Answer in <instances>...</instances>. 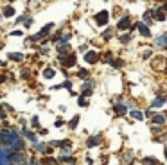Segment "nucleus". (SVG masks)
I'll list each match as a JSON object with an SVG mask.
<instances>
[{"mask_svg":"<svg viewBox=\"0 0 167 165\" xmlns=\"http://www.w3.org/2000/svg\"><path fill=\"white\" fill-rule=\"evenodd\" d=\"M11 149H0V165H9L11 163Z\"/></svg>","mask_w":167,"mask_h":165,"instance_id":"f257e3e1","label":"nucleus"},{"mask_svg":"<svg viewBox=\"0 0 167 165\" xmlns=\"http://www.w3.org/2000/svg\"><path fill=\"white\" fill-rule=\"evenodd\" d=\"M108 18H110L108 11H99V13L95 15V24H97V25H106V24H108Z\"/></svg>","mask_w":167,"mask_h":165,"instance_id":"f03ea898","label":"nucleus"},{"mask_svg":"<svg viewBox=\"0 0 167 165\" xmlns=\"http://www.w3.org/2000/svg\"><path fill=\"white\" fill-rule=\"evenodd\" d=\"M92 88H93V79H86L83 82V97H88L92 94Z\"/></svg>","mask_w":167,"mask_h":165,"instance_id":"7ed1b4c3","label":"nucleus"},{"mask_svg":"<svg viewBox=\"0 0 167 165\" xmlns=\"http://www.w3.org/2000/svg\"><path fill=\"white\" fill-rule=\"evenodd\" d=\"M61 63H63L65 68L74 67V65H76V56H74V54H68V56H65L63 59H61Z\"/></svg>","mask_w":167,"mask_h":165,"instance_id":"20e7f679","label":"nucleus"},{"mask_svg":"<svg viewBox=\"0 0 167 165\" xmlns=\"http://www.w3.org/2000/svg\"><path fill=\"white\" fill-rule=\"evenodd\" d=\"M97 59H99V54L95 52V50H90V52L85 54V61H86V63H95Z\"/></svg>","mask_w":167,"mask_h":165,"instance_id":"39448f33","label":"nucleus"},{"mask_svg":"<svg viewBox=\"0 0 167 165\" xmlns=\"http://www.w3.org/2000/svg\"><path fill=\"white\" fill-rule=\"evenodd\" d=\"M138 33L144 36V38H151V31L148 25H144V24H138Z\"/></svg>","mask_w":167,"mask_h":165,"instance_id":"423d86ee","label":"nucleus"},{"mask_svg":"<svg viewBox=\"0 0 167 165\" xmlns=\"http://www.w3.org/2000/svg\"><path fill=\"white\" fill-rule=\"evenodd\" d=\"M22 133H24V135H25V137H27V138H29L31 142H33V144H36V142H38V137H36V133L29 131L27 128H24V129H22Z\"/></svg>","mask_w":167,"mask_h":165,"instance_id":"0eeeda50","label":"nucleus"},{"mask_svg":"<svg viewBox=\"0 0 167 165\" xmlns=\"http://www.w3.org/2000/svg\"><path fill=\"white\" fill-rule=\"evenodd\" d=\"M99 144H101V137H99V135L90 137V138L86 140V146H88V147H95V146H99Z\"/></svg>","mask_w":167,"mask_h":165,"instance_id":"6e6552de","label":"nucleus"},{"mask_svg":"<svg viewBox=\"0 0 167 165\" xmlns=\"http://www.w3.org/2000/svg\"><path fill=\"white\" fill-rule=\"evenodd\" d=\"M165 99H167V97H165L164 94H158V97H156V99L153 101V104H151V106H153V108H160V106L164 104V102H165Z\"/></svg>","mask_w":167,"mask_h":165,"instance_id":"1a4fd4ad","label":"nucleus"},{"mask_svg":"<svg viewBox=\"0 0 167 165\" xmlns=\"http://www.w3.org/2000/svg\"><path fill=\"white\" fill-rule=\"evenodd\" d=\"M129 25H131V22H129V18H128V16L120 18V20H119V24H117V27H119V29H122V31H124V29H128Z\"/></svg>","mask_w":167,"mask_h":165,"instance_id":"9d476101","label":"nucleus"},{"mask_svg":"<svg viewBox=\"0 0 167 165\" xmlns=\"http://www.w3.org/2000/svg\"><path fill=\"white\" fill-rule=\"evenodd\" d=\"M113 110H115L119 115H124V113L128 111V104H122V102H117L115 106H113Z\"/></svg>","mask_w":167,"mask_h":165,"instance_id":"9b49d317","label":"nucleus"},{"mask_svg":"<svg viewBox=\"0 0 167 165\" xmlns=\"http://www.w3.org/2000/svg\"><path fill=\"white\" fill-rule=\"evenodd\" d=\"M156 45H158V47H165L167 45V34H162V36L156 38Z\"/></svg>","mask_w":167,"mask_h":165,"instance_id":"f8f14e48","label":"nucleus"},{"mask_svg":"<svg viewBox=\"0 0 167 165\" xmlns=\"http://www.w3.org/2000/svg\"><path fill=\"white\" fill-rule=\"evenodd\" d=\"M164 122H165V117H164V115H153V124H156V126H162Z\"/></svg>","mask_w":167,"mask_h":165,"instance_id":"ddd939ff","label":"nucleus"},{"mask_svg":"<svg viewBox=\"0 0 167 165\" xmlns=\"http://www.w3.org/2000/svg\"><path fill=\"white\" fill-rule=\"evenodd\" d=\"M54 76H56L54 68H45V70H43V77H45V79H52Z\"/></svg>","mask_w":167,"mask_h":165,"instance_id":"4468645a","label":"nucleus"},{"mask_svg":"<svg viewBox=\"0 0 167 165\" xmlns=\"http://www.w3.org/2000/svg\"><path fill=\"white\" fill-rule=\"evenodd\" d=\"M151 24H153V20H151V11H145V13H144V25L149 27Z\"/></svg>","mask_w":167,"mask_h":165,"instance_id":"2eb2a0df","label":"nucleus"},{"mask_svg":"<svg viewBox=\"0 0 167 165\" xmlns=\"http://www.w3.org/2000/svg\"><path fill=\"white\" fill-rule=\"evenodd\" d=\"M2 15H4L6 18H9V16H13V15H15V9H13L11 6H7V7H4V11H2Z\"/></svg>","mask_w":167,"mask_h":165,"instance_id":"dca6fc26","label":"nucleus"},{"mask_svg":"<svg viewBox=\"0 0 167 165\" xmlns=\"http://www.w3.org/2000/svg\"><path fill=\"white\" fill-rule=\"evenodd\" d=\"M77 124H79V115H76L74 119L68 122V128H70V129H76V128H77Z\"/></svg>","mask_w":167,"mask_h":165,"instance_id":"f3484780","label":"nucleus"},{"mask_svg":"<svg viewBox=\"0 0 167 165\" xmlns=\"http://www.w3.org/2000/svg\"><path fill=\"white\" fill-rule=\"evenodd\" d=\"M131 117L137 119V120H142V119H144V113H140L138 110H131Z\"/></svg>","mask_w":167,"mask_h":165,"instance_id":"a211bd4d","label":"nucleus"},{"mask_svg":"<svg viewBox=\"0 0 167 165\" xmlns=\"http://www.w3.org/2000/svg\"><path fill=\"white\" fill-rule=\"evenodd\" d=\"M34 147H36V151H40V153H45V151H47V146H45L43 142H36Z\"/></svg>","mask_w":167,"mask_h":165,"instance_id":"6ab92c4d","label":"nucleus"},{"mask_svg":"<svg viewBox=\"0 0 167 165\" xmlns=\"http://www.w3.org/2000/svg\"><path fill=\"white\" fill-rule=\"evenodd\" d=\"M142 163H144V165H158V162H156L154 158H144Z\"/></svg>","mask_w":167,"mask_h":165,"instance_id":"aec40b11","label":"nucleus"},{"mask_svg":"<svg viewBox=\"0 0 167 165\" xmlns=\"http://www.w3.org/2000/svg\"><path fill=\"white\" fill-rule=\"evenodd\" d=\"M52 29H54V24H47V25H45L43 29H41V33H43V36H45L47 33H50V31H52Z\"/></svg>","mask_w":167,"mask_h":165,"instance_id":"412c9836","label":"nucleus"},{"mask_svg":"<svg viewBox=\"0 0 167 165\" xmlns=\"http://www.w3.org/2000/svg\"><path fill=\"white\" fill-rule=\"evenodd\" d=\"M9 58H11L13 61H22L24 59V54H9Z\"/></svg>","mask_w":167,"mask_h":165,"instance_id":"4be33fe9","label":"nucleus"},{"mask_svg":"<svg viewBox=\"0 0 167 165\" xmlns=\"http://www.w3.org/2000/svg\"><path fill=\"white\" fill-rule=\"evenodd\" d=\"M111 34H113V29H106V31L102 33V38H104V40H110Z\"/></svg>","mask_w":167,"mask_h":165,"instance_id":"5701e85b","label":"nucleus"},{"mask_svg":"<svg viewBox=\"0 0 167 165\" xmlns=\"http://www.w3.org/2000/svg\"><path fill=\"white\" fill-rule=\"evenodd\" d=\"M31 124H33V128H40V119L33 117V119H31Z\"/></svg>","mask_w":167,"mask_h":165,"instance_id":"b1692460","label":"nucleus"},{"mask_svg":"<svg viewBox=\"0 0 167 165\" xmlns=\"http://www.w3.org/2000/svg\"><path fill=\"white\" fill-rule=\"evenodd\" d=\"M111 65L115 67V68H120V67H122V59H113V61H111Z\"/></svg>","mask_w":167,"mask_h":165,"instance_id":"393cba45","label":"nucleus"},{"mask_svg":"<svg viewBox=\"0 0 167 165\" xmlns=\"http://www.w3.org/2000/svg\"><path fill=\"white\" fill-rule=\"evenodd\" d=\"M129 40H131V36H129V33H128V34H122V36H120V41H122V43H128V41H129Z\"/></svg>","mask_w":167,"mask_h":165,"instance_id":"a878e982","label":"nucleus"},{"mask_svg":"<svg viewBox=\"0 0 167 165\" xmlns=\"http://www.w3.org/2000/svg\"><path fill=\"white\" fill-rule=\"evenodd\" d=\"M77 104H79V106H86V104H88V102H86V99H85V97H83V95H81V97L77 99Z\"/></svg>","mask_w":167,"mask_h":165,"instance_id":"bb28decb","label":"nucleus"},{"mask_svg":"<svg viewBox=\"0 0 167 165\" xmlns=\"http://www.w3.org/2000/svg\"><path fill=\"white\" fill-rule=\"evenodd\" d=\"M27 18H29L27 15H22V16H18V20H16V24H22V22H25Z\"/></svg>","mask_w":167,"mask_h":165,"instance_id":"cd10ccee","label":"nucleus"},{"mask_svg":"<svg viewBox=\"0 0 167 165\" xmlns=\"http://www.w3.org/2000/svg\"><path fill=\"white\" fill-rule=\"evenodd\" d=\"M77 76H79V77H86V76H88V70H79Z\"/></svg>","mask_w":167,"mask_h":165,"instance_id":"c85d7f7f","label":"nucleus"},{"mask_svg":"<svg viewBox=\"0 0 167 165\" xmlns=\"http://www.w3.org/2000/svg\"><path fill=\"white\" fill-rule=\"evenodd\" d=\"M45 165H59V163H58L54 158H50V160H47V162H45Z\"/></svg>","mask_w":167,"mask_h":165,"instance_id":"c756f323","label":"nucleus"},{"mask_svg":"<svg viewBox=\"0 0 167 165\" xmlns=\"http://www.w3.org/2000/svg\"><path fill=\"white\" fill-rule=\"evenodd\" d=\"M104 61H108V63H111V61H113V58H111V54H110V52L104 56Z\"/></svg>","mask_w":167,"mask_h":165,"instance_id":"7c9ffc66","label":"nucleus"},{"mask_svg":"<svg viewBox=\"0 0 167 165\" xmlns=\"http://www.w3.org/2000/svg\"><path fill=\"white\" fill-rule=\"evenodd\" d=\"M50 146H52V147H58V146H61V142H59V140H52Z\"/></svg>","mask_w":167,"mask_h":165,"instance_id":"2f4dec72","label":"nucleus"},{"mask_svg":"<svg viewBox=\"0 0 167 165\" xmlns=\"http://www.w3.org/2000/svg\"><path fill=\"white\" fill-rule=\"evenodd\" d=\"M63 124H65L63 120H59V119H58V120H56V124H54V126H56V128H61V126H63Z\"/></svg>","mask_w":167,"mask_h":165,"instance_id":"473e14b6","label":"nucleus"},{"mask_svg":"<svg viewBox=\"0 0 167 165\" xmlns=\"http://www.w3.org/2000/svg\"><path fill=\"white\" fill-rule=\"evenodd\" d=\"M11 36H22V31H13Z\"/></svg>","mask_w":167,"mask_h":165,"instance_id":"72a5a7b5","label":"nucleus"},{"mask_svg":"<svg viewBox=\"0 0 167 165\" xmlns=\"http://www.w3.org/2000/svg\"><path fill=\"white\" fill-rule=\"evenodd\" d=\"M22 77H24V79L29 77V70H24V72H22Z\"/></svg>","mask_w":167,"mask_h":165,"instance_id":"f704fd0d","label":"nucleus"},{"mask_svg":"<svg viewBox=\"0 0 167 165\" xmlns=\"http://www.w3.org/2000/svg\"><path fill=\"white\" fill-rule=\"evenodd\" d=\"M151 54H153L151 50H145V52H144V58H151Z\"/></svg>","mask_w":167,"mask_h":165,"instance_id":"c9c22d12","label":"nucleus"},{"mask_svg":"<svg viewBox=\"0 0 167 165\" xmlns=\"http://www.w3.org/2000/svg\"><path fill=\"white\" fill-rule=\"evenodd\" d=\"M27 165H40V163H38V162H36V160H33V162H29V163H27Z\"/></svg>","mask_w":167,"mask_h":165,"instance_id":"e433bc0d","label":"nucleus"},{"mask_svg":"<svg viewBox=\"0 0 167 165\" xmlns=\"http://www.w3.org/2000/svg\"><path fill=\"white\" fill-rule=\"evenodd\" d=\"M165 158H167V149H165Z\"/></svg>","mask_w":167,"mask_h":165,"instance_id":"4c0bfd02","label":"nucleus"}]
</instances>
